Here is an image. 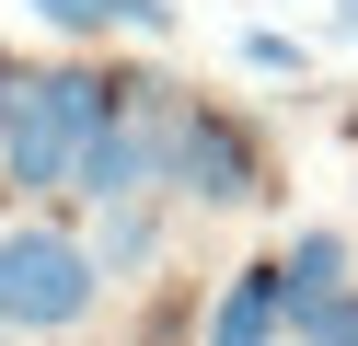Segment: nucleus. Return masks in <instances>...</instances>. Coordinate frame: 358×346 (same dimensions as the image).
<instances>
[{
  "mask_svg": "<svg viewBox=\"0 0 358 346\" xmlns=\"http://www.w3.org/2000/svg\"><path fill=\"white\" fill-rule=\"evenodd\" d=\"M173 196L255 208L266 196V138L243 127V115H220V104H185V127H173Z\"/></svg>",
  "mask_w": 358,
  "mask_h": 346,
  "instance_id": "3",
  "label": "nucleus"
},
{
  "mask_svg": "<svg viewBox=\"0 0 358 346\" xmlns=\"http://www.w3.org/2000/svg\"><path fill=\"white\" fill-rule=\"evenodd\" d=\"M93 300H104L93 243H70V231H47V219L0 231V335H70Z\"/></svg>",
  "mask_w": 358,
  "mask_h": 346,
  "instance_id": "2",
  "label": "nucleus"
},
{
  "mask_svg": "<svg viewBox=\"0 0 358 346\" xmlns=\"http://www.w3.org/2000/svg\"><path fill=\"white\" fill-rule=\"evenodd\" d=\"M243 69H266V81H301V69H312V46H301V35H278V23H255V35H243Z\"/></svg>",
  "mask_w": 358,
  "mask_h": 346,
  "instance_id": "8",
  "label": "nucleus"
},
{
  "mask_svg": "<svg viewBox=\"0 0 358 346\" xmlns=\"http://www.w3.org/2000/svg\"><path fill=\"white\" fill-rule=\"evenodd\" d=\"M335 35H358V0H335Z\"/></svg>",
  "mask_w": 358,
  "mask_h": 346,
  "instance_id": "10",
  "label": "nucleus"
},
{
  "mask_svg": "<svg viewBox=\"0 0 358 346\" xmlns=\"http://www.w3.org/2000/svg\"><path fill=\"white\" fill-rule=\"evenodd\" d=\"M278 277H289V323H312L324 300H347L358 277H347V231H301V243L278 254Z\"/></svg>",
  "mask_w": 358,
  "mask_h": 346,
  "instance_id": "5",
  "label": "nucleus"
},
{
  "mask_svg": "<svg viewBox=\"0 0 358 346\" xmlns=\"http://www.w3.org/2000/svg\"><path fill=\"white\" fill-rule=\"evenodd\" d=\"M289 346H358V289H347V300H324L312 323H289Z\"/></svg>",
  "mask_w": 358,
  "mask_h": 346,
  "instance_id": "9",
  "label": "nucleus"
},
{
  "mask_svg": "<svg viewBox=\"0 0 358 346\" xmlns=\"http://www.w3.org/2000/svg\"><path fill=\"white\" fill-rule=\"evenodd\" d=\"M58 35H173V0H35Z\"/></svg>",
  "mask_w": 358,
  "mask_h": 346,
  "instance_id": "6",
  "label": "nucleus"
},
{
  "mask_svg": "<svg viewBox=\"0 0 358 346\" xmlns=\"http://www.w3.org/2000/svg\"><path fill=\"white\" fill-rule=\"evenodd\" d=\"M116 115H127V81H104V69H81V58H58V69H0V185H12V196L70 185L81 150H93Z\"/></svg>",
  "mask_w": 358,
  "mask_h": 346,
  "instance_id": "1",
  "label": "nucleus"
},
{
  "mask_svg": "<svg viewBox=\"0 0 358 346\" xmlns=\"http://www.w3.org/2000/svg\"><path fill=\"white\" fill-rule=\"evenodd\" d=\"M150 254H162V219H150V196H139V208H104L93 266H104V277H127V266H150Z\"/></svg>",
  "mask_w": 358,
  "mask_h": 346,
  "instance_id": "7",
  "label": "nucleus"
},
{
  "mask_svg": "<svg viewBox=\"0 0 358 346\" xmlns=\"http://www.w3.org/2000/svg\"><path fill=\"white\" fill-rule=\"evenodd\" d=\"M289 335V277L278 266H243L231 289L208 300V346H278Z\"/></svg>",
  "mask_w": 358,
  "mask_h": 346,
  "instance_id": "4",
  "label": "nucleus"
}]
</instances>
